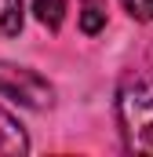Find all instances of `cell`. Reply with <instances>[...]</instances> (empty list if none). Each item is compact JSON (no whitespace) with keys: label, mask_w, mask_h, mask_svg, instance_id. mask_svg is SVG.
<instances>
[{"label":"cell","mask_w":153,"mask_h":157,"mask_svg":"<svg viewBox=\"0 0 153 157\" xmlns=\"http://www.w3.org/2000/svg\"><path fill=\"white\" fill-rule=\"evenodd\" d=\"M117 124L128 154H153V80L124 77L117 88Z\"/></svg>","instance_id":"obj_1"},{"label":"cell","mask_w":153,"mask_h":157,"mask_svg":"<svg viewBox=\"0 0 153 157\" xmlns=\"http://www.w3.org/2000/svg\"><path fill=\"white\" fill-rule=\"evenodd\" d=\"M0 95L29 106V110H44L55 102V88L40 77L37 70L29 66H11V62H0Z\"/></svg>","instance_id":"obj_2"},{"label":"cell","mask_w":153,"mask_h":157,"mask_svg":"<svg viewBox=\"0 0 153 157\" xmlns=\"http://www.w3.org/2000/svg\"><path fill=\"white\" fill-rule=\"evenodd\" d=\"M0 154H4V157L29 154V135H26V128L18 124L15 113H7L4 106H0Z\"/></svg>","instance_id":"obj_3"},{"label":"cell","mask_w":153,"mask_h":157,"mask_svg":"<svg viewBox=\"0 0 153 157\" xmlns=\"http://www.w3.org/2000/svg\"><path fill=\"white\" fill-rule=\"evenodd\" d=\"M106 29V0H84L80 7V33L95 37Z\"/></svg>","instance_id":"obj_4"},{"label":"cell","mask_w":153,"mask_h":157,"mask_svg":"<svg viewBox=\"0 0 153 157\" xmlns=\"http://www.w3.org/2000/svg\"><path fill=\"white\" fill-rule=\"evenodd\" d=\"M22 0H0V37H18L22 33Z\"/></svg>","instance_id":"obj_5"},{"label":"cell","mask_w":153,"mask_h":157,"mask_svg":"<svg viewBox=\"0 0 153 157\" xmlns=\"http://www.w3.org/2000/svg\"><path fill=\"white\" fill-rule=\"evenodd\" d=\"M33 15H37L40 26L58 29L62 18H66V0H33Z\"/></svg>","instance_id":"obj_6"},{"label":"cell","mask_w":153,"mask_h":157,"mask_svg":"<svg viewBox=\"0 0 153 157\" xmlns=\"http://www.w3.org/2000/svg\"><path fill=\"white\" fill-rule=\"evenodd\" d=\"M135 22H153V0H120Z\"/></svg>","instance_id":"obj_7"}]
</instances>
